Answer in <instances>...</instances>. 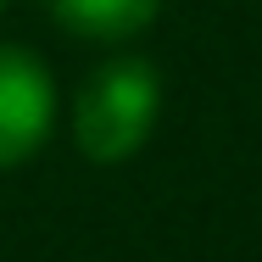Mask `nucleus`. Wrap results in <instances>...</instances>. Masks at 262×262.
Wrapping results in <instances>:
<instances>
[{"label":"nucleus","instance_id":"obj_1","mask_svg":"<svg viewBox=\"0 0 262 262\" xmlns=\"http://www.w3.org/2000/svg\"><path fill=\"white\" fill-rule=\"evenodd\" d=\"M162 112V78L151 61L140 56H117L90 73V84L78 90V106H73V140L90 162H123L134 157L151 128H157Z\"/></svg>","mask_w":262,"mask_h":262},{"label":"nucleus","instance_id":"obj_2","mask_svg":"<svg viewBox=\"0 0 262 262\" xmlns=\"http://www.w3.org/2000/svg\"><path fill=\"white\" fill-rule=\"evenodd\" d=\"M56 117V84L45 61L23 45H0V167L28 162Z\"/></svg>","mask_w":262,"mask_h":262},{"label":"nucleus","instance_id":"obj_3","mask_svg":"<svg viewBox=\"0 0 262 262\" xmlns=\"http://www.w3.org/2000/svg\"><path fill=\"white\" fill-rule=\"evenodd\" d=\"M45 11L78 39L117 45V39H134L157 23L162 0H45Z\"/></svg>","mask_w":262,"mask_h":262},{"label":"nucleus","instance_id":"obj_4","mask_svg":"<svg viewBox=\"0 0 262 262\" xmlns=\"http://www.w3.org/2000/svg\"><path fill=\"white\" fill-rule=\"evenodd\" d=\"M0 6H6V0H0Z\"/></svg>","mask_w":262,"mask_h":262}]
</instances>
